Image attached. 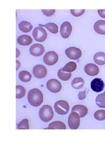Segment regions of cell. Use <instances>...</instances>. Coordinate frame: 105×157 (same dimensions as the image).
I'll list each match as a JSON object with an SVG mask.
<instances>
[{"mask_svg":"<svg viewBox=\"0 0 105 157\" xmlns=\"http://www.w3.org/2000/svg\"><path fill=\"white\" fill-rule=\"evenodd\" d=\"M75 112L78 113L80 118L85 117L88 113V109L85 106L83 105H76L72 108L71 112Z\"/></svg>","mask_w":105,"mask_h":157,"instance_id":"obj_14","label":"cell"},{"mask_svg":"<svg viewBox=\"0 0 105 157\" xmlns=\"http://www.w3.org/2000/svg\"><path fill=\"white\" fill-rule=\"evenodd\" d=\"M98 13L99 15L103 18H105V9H98Z\"/></svg>","mask_w":105,"mask_h":157,"instance_id":"obj_32","label":"cell"},{"mask_svg":"<svg viewBox=\"0 0 105 157\" xmlns=\"http://www.w3.org/2000/svg\"><path fill=\"white\" fill-rule=\"evenodd\" d=\"M72 28L71 23L67 21L63 22L61 25L60 33L64 38H67L70 36L72 31Z\"/></svg>","mask_w":105,"mask_h":157,"instance_id":"obj_10","label":"cell"},{"mask_svg":"<svg viewBox=\"0 0 105 157\" xmlns=\"http://www.w3.org/2000/svg\"><path fill=\"white\" fill-rule=\"evenodd\" d=\"M54 109L56 112L58 114L64 115L69 112V106L67 101L64 100H60L55 103Z\"/></svg>","mask_w":105,"mask_h":157,"instance_id":"obj_3","label":"cell"},{"mask_svg":"<svg viewBox=\"0 0 105 157\" xmlns=\"http://www.w3.org/2000/svg\"><path fill=\"white\" fill-rule=\"evenodd\" d=\"M39 115L41 120L44 122H47L52 119L54 112L51 106L48 105H45L40 108Z\"/></svg>","mask_w":105,"mask_h":157,"instance_id":"obj_2","label":"cell"},{"mask_svg":"<svg viewBox=\"0 0 105 157\" xmlns=\"http://www.w3.org/2000/svg\"><path fill=\"white\" fill-rule=\"evenodd\" d=\"M16 98L20 99L24 97L25 94L26 90L21 85H17L16 86Z\"/></svg>","mask_w":105,"mask_h":157,"instance_id":"obj_26","label":"cell"},{"mask_svg":"<svg viewBox=\"0 0 105 157\" xmlns=\"http://www.w3.org/2000/svg\"><path fill=\"white\" fill-rule=\"evenodd\" d=\"M77 66V65L75 62L70 61L66 63L63 68H62V71L67 72H71L76 69Z\"/></svg>","mask_w":105,"mask_h":157,"instance_id":"obj_24","label":"cell"},{"mask_svg":"<svg viewBox=\"0 0 105 157\" xmlns=\"http://www.w3.org/2000/svg\"><path fill=\"white\" fill-rule=\"evenodd\" d=\"M32 35L36 41L42 42L44 41L47 37V33L45 29L42 27H35L32 32Z\"/></svg>","mask_w":105,"mask_h":157,"instance_id":"obj_4","label":"cell"},{"mask_svg":"<svg viewBox=\"0 0 105 157\" xmlns=\"http://www.w3.org/2000/svg\"><path fill=\"white\" fill-rule=\"evenodd\" d=\"M84 70L86 74L91 76L97 75L99 72L98 66L95 64L92 63L86 64L85 66Z\"/></svg>","mask_w":105,"mask_h":157,"instance_id":"obj_13","label":"cell"},{"mask_svg":"<svg viewBox=\"0 0 105 157\" xmlns=\"http://www.w3.org/2000/svg\"><path fill=\"white\" fill-rule=\"evenodd\" d=\"M85 11L84 9L76 10L71 9L70 12L71 14L76 17H79L82 15Z\"/></svg>","mask_w":105,"mask_h":157,"instance_id":"obj_29","label":"cell"},{"mask_svg":"<svg viewBox=\"0 0 105 157\" xmlns=\"http://www.w3.org/2000/svg\"><path fill=\"white\" fill-rule=\"evenodd\" d=\"M95 101L98 106L105 108V91L98 95L96 97Z\"/></svg>","mask_w":105,"mask_h":157,"instance_id":"obj_23","label":"cell"},{"mask_svg":"<svg viewBox=\"0 0 105 157\" xmlns=\"http://www.w3.org/2000/svg\"><path fill=\"white\" fill-rule=\"evenodd\" d=\"M18 27L24 33H28L32 30L33 26L29 22L26 21H23L19 24Z\"/></svg>","mask_w":105,"mask_h":157,"instance_id":"obj_18","label":"cell"},{"mask_svg":"<svg viewBox=\"0 0 105 157\" xmlns=\"http://www.w3.org/2000/svg\"><path fill=\"white\" fill-rule=\"evenodd\" d=\"M16 70H18L19 68L20 65V63L19 61L16 60Z\"/></svg>","mask_w":105,"mask_h":157,"instance_id":"obj_33","label":"cell"},{"mask_svg":"<svg viewBox=\"0 0 105 157\" xmlns=\"http://www.w3.org/2000/svg\"><path fill=\"white\" fill-rule=\"evenodd\" d=\"M94 117L97 120L102 121L105 119V110H99L94 114Z\"/></svg>","mask_w":105,"mask_h":157,"instance_id":"obj_27","label":"cell"},{"mask_svg":"<svg viewBox=\"0 0 105 157\" xmlns=\"http://www.w3.org/2000/svg\"><path fill=\"white\" fill-rule=\"evenodd\" d=\"M18 129H29L28 120L25 118L21 120L19 123L17 124Z\"/></svg>","mask_w":105,"mask_h":157,"instance_id":"obj_28","label":"cell"},{"mask_svg":"<svg viewBox=\"0 0 105 157\" xmlns=\"http://www.w3.org/2000/svg\"><path fill=\"white\" fill-rule=\"evenodd\" d=\"M65 52L68 58L72 60L78 59L82 56L81 50L75 47H69L65 50Z\"/></svg>","mask_w":105,"mask_h":157,"instance_id":"obj_8","label":"cell"},{"mask_svg":"<svg viewBox=\"0 0 105 157\" xmlns=\"http://www.w3.org/2000/svg\"><path fill=\"white\" fill-rule=\"evenodd\" d=\"M41 10L43 14L48 17L53 15L54 14L55 11V9H42Z\"/></svg>","mask_w":105,"mask_h":157,"instance_id":"obj_30","label":"cell"},{"mask_svg":"<svg viewBox=\"0 0 105 157\" xmlns=\"http://www.w3.org/2000/svg\"><path fill=\"white\" fill-rule=\"evenodd\" d=\"M71 73L64 72L62 71V68H60L57 72L58 77L61 80L66 81L69 80L71 77Z\"/></svg>","mask_w":105,"mask_h":157,"instance_id":"obj_25","label":"cell"},{"mask_svg":"<svg viewBox=\"0 0 105 157\" xmlns=\"http://www.w3.org/2000/svg\"><path fill=\"white\" fill-rule=\"evenodd\" d=\"M57 54L55 51H50L47 52L43 57V61L47 65H52L55 64L58 60Z\"/></svg>","mask_w":105,"mask_h":157,"instance_id":"obj_6","label":"cell"},{"mask_svg":"<svg viewBox=\"0 0 105 157\" xmlns=\"http://www.w3.org/2000/svg\"><path fill=\"white\" fill-rule=\"evenodd\" d=\"M46 86L49 91L54 93L59 92L62 88L61 83L55 78L50 79L48 80L46 83Z\"/></svg>","mask_w":105,"mask_h":157,"instance_id":"obj_7","label":"cell"},{"mask_svg":"<svg viewBox=\"0 0 105 157\" xmlns=\"http://www.w3.org/2000/svg\"><path fill=\"white\" fill-rule=\"evenodd\" d=\"M33 41L32 37L27 35L19 36L17 39V42L20 45L27 46L30 45Z\"/></svg>","mask_w":105,"mask_h":157,"instance_id":"obj_16","label":"cell"},{"mask_svg":"<svg viewBox=\"0 0 105 157\" xmlns=\"http://www.w3.org/2000/svg\"><path fill=\"white\" fill-rule=\"evenodd\" d=\"M85 84V81L82 78L76 77L73 79L71 85L72 87L76 89H79L82 88Z\"/></svg>","mask_w":105,"mask_h":157,"instance_id":"obj_20","label":"cell"},{"mask_svg":"<svg viewBox=\"0 0 105 157\" xmlns=\"http://www.w3.org/2000/svg\"><path fill=\"white\" fill-rule=\"evenodd\" d=\"M45 48L43 45L38 43L32 45L29 48L30 54L35 56H39L43 53Z\"/></svg>","mask_w":105,"mask_h":157,"instance_id":"obj_12","label":"cell"},{"mask_svg":"<svg viewBox=\"0 0 105 157\" xmlns=\"http://www.w3.org/2000/svg\"><path fill=\"white\" fill-rule=\"evenodd\" d=\"M32 75L28 71L23 70L20 72L19 74V77L20 79L24 82H28L32 78Z\"/></svg>","mask_w":105,"mask_h":157,"instance_id":"obj_22","label":"cell"},{"mask_svg":"<svg viewBox=\"0 0 105 157\" xmlns=\"http://www.w3.org/2000/svg\"><path fill=\"white\" fill-rule=\"evenodd\" d=\"M94 62L99 65L105 64V53L103 52H98L94 56Z\"/></svg>","mask_w":105,"mask_h":157,"instance_id":"obj_17","label":"cell"},{"mask_svg":"<svg viewBox=\"0 0 105 157\" xmlns=\"http://www.w3.org/2000/svg\"><path fill=\"white\" fill-rule=\"evenodd\" d=\"M104 85L103 81L100 78H95L91 82V89L97 92H99L102 91L104 89Z\"/></svg>","mask_w":105,"mask_h":157,"instance_id":"obj_11","label":"cell"},{"mask_svg":"<svg viewBox=\"0 0 105 157\" xmlns=\"http://www.w3.org/2000/svg\"><path fill=\"white\" fill-rule=\"evenodd\" d=\"M66 125L64 122L60 121H56L50 123L48 128L44 129H66Z\"/></svg>","mask_w":105,"mask_h":157,"instance_id":"obj_19","label":"cell"},{"mask_svg":"<svg viewBox=\"0 0 105 157\" xmlns=\"http://www.w3.org/2000/svg\"><path fill=\"white\" fill-rule=\"evenodd\" d=\"M16 58H17L20 55V52L17 48H16Z\"/></svg>","mask_w":105,"mask_h":157,"instance_id":"obj_34","label":"cell"},{"mask_svg":"<svg viewBox=\"0 0 105 157\" xmlns=\"http://www.w3.org/2000/svg\"><path fill=\"white\" fill-rule=\"evenodd\" d=\"M94 31L97 33L105 35V20H99L96 21L94 26Z\"/></svg>","mask_w":105,"mask_h":157,"instance_id":"obj_15","label":"cell"},{"mask_svg":"<svg viewBox=\"0 0 105 157\" xmlns=\"http://www.w3.org/2000/svg\"><path fill=\"white\" fill-rule=\"evenodd\" d=\"M86 97V90L80 92L78 94V99L80 100H83L85 99Z\"/></svg>","mask_w":105,"mask_h":157,"instance_id":"obj_31","label":"cell"},{"mask_svg":"<svg viewBox=\"0 0 105 157\" xmlns=\"http://www.w3.org/2000/svg\"><path fill=\"white\" fill-rule=\"evenodd\" d=\"M27 99L31 105L34 107L38 106L43 102V94L39 89L33 88L29 91Z\"/></svg>","mask_w":105,"mask_h":157,"instance_id":"obj_1","label":"cell"},{"mask_svg":"<svg viewBox=\"0 0 105 157\" xmlns=\"http://www.w3.org/2000/svg\"><path fill=\"white\" fill-rule=\"evenodd\" d=\"M38 25L40 26L45 27L49 31L52 33L56 34L58 32V26L56 24L54 23L49 22L44 25L39 24Z\"/></svg>","mask_w":105,"mask_h":157,"instance_id":"obj_21","label":"cell"},{"mask_svg":"<svg viewBox=\"0 0 105 157\" xmlns=\"http://www.w3.org/2000/svg\"><path fill=\"white\" fill-rule=\"evenodd\" d=\"M68 122L71 129H77L80 123V117L78 114L75 112H71L69 116Z\"/></svg>","mask_w":105,"mask_h":157,"instance_id":"obj_5","label":"cell"},{"mask_svg":"<svg viewBox=\"0 0 105 157\" xmlns=\"http://www.w3.org/2000/svg\"><path fill=\"white\" fill-rule=\"evenodd\" d=\"M48 71L46 67L42 65H37L33 69V73L34 76L38 78H42L47 75Z\"/></svg>","mask_w":105,"mask_h":157,"instance_id":"obj_9","label":"cell"}]
</instances>
